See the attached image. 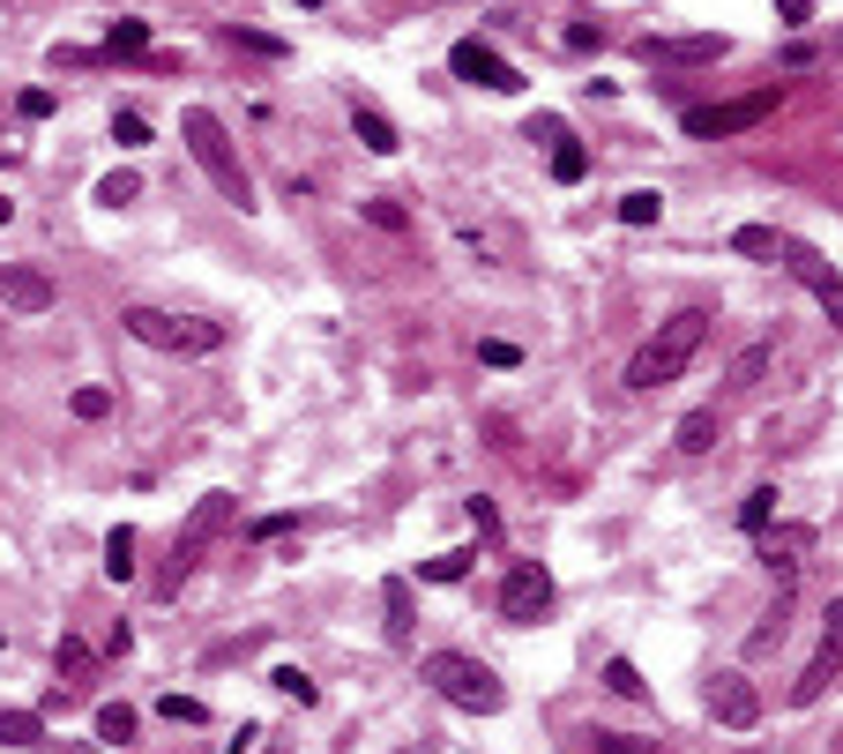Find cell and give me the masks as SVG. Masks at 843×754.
I'll list each match as a JSON object with an SVG mask.
<instances>
[{
	"mask_svg": "<svg viewBox=\"0 0 843 754\" xmlns=\"http://www.w3.org/2000/svg\"><path fill=\"white\" fill-rule=\"evenodd\" d=\"M232 516H239V501H232V493H202V501H195V516H187V523H179V538H173V568L149 582V590H157V598H179V582L195 576V568H202V554H209L224 530H232Z\"/></svg>",
	"mask_w": 843,
	"mask_h": 754,
	"instance_id": "5b68a950",
	"label": "cell"
},
{
	"mask_svg": "<svg viewBox=\"0 0 843 754\" xmlns=\"http://www.w3.org/2000/svg\"><path fill=\"white\" fill-rule=\"evenodd\" d=\"M672 441H679V449H687V456H709V449H717V411H687V419H679V433H672Z\"/></svg>",
	"mask_w": 843,
	"mask_h": 754,
	"instance_id": "ac0fdd59",
	"label": "cell"
},
{
	"mask_svg": "<svg viewBox=\"0 0 843 754\" xmlns=\"http://www.w3.org/2000/svg\"><path fill=\"white\" fill-rule=\"evenodd\" d=\"M52 673L68 679V687H82V679H90V650H82L75 635H60V650H52Z\"/></svg>",
	"mask_w": 843,
	"mask_h": 754,
	"instance_id": "d4e9b609",
	"label": "cell"
},
{
	"mask_svg": "<svg viewBox=\"0 0 843 754\" xmlns=\"http://www.w3.org/2000/svg\"><path fill=\"white\" fill-rule=\"evenodd\" d=\"M381 598H389V643H411V582L389 576V590H381Z\"/></svg>",
	"mask_w": 843,
	"mask_h": 754,
	"instance_id": "44dd1931",
	"label": "cell"
},
{
	"mask_svg": "<svg viewBox=\"0 0 843 754\" xmlns=\"http://www.w3.org/2000/svg\"><path fill=\"white\" fill-rule=\"evenodd\" d=\"M157 717H173V725H202L209 709H202L195 695H157Z\"/></svg>",
	"mask_w": 843,
	"mask_h": 754,
	"instance_id": "74e56055",
	"label": "cell"
},
{
	"mask_svg": "<svg viewBox=\"0 0 843 754\" xmlns=\"http://www.w3.org/2000/svg\"><path fill=\"white\" fill-rule=\"evenodd\" d=\"M419 679L441 695V703L471 709V717H500V709H508V687H500V673H493V665H478L471 650H433V657L419 665Z\"/></svg>",
	"mask_w": 843,
	"mask_h": 754,
	"instance_id": "3957f363",
	"label": "cell"
},
{
	"mask_svg": "<svg viewBox=\"0 0 843 754\" xmlns=\"http://www.w3.org/2000/svg\"><path fill=\"white\" fill-rule=\"evenodd\" d=\"M635 52H643L649 68H702V60H724L732 38H724V30H695V38H643Z\"/></svg>",
	"mask_w": 843,
	"mask_h": 754,
	"instance_id": "7c38bea8",
	"label": "cell"
},
{
	"mask_svg": "<svg viewBox=\"0 0 843 754\" xmlns=\"http://www.w3.org/2000/svg\"><path fill=\"white\" fill-rule=\"evenodd\" d=\"M762 374H770V344H746L732 359V389H762Z\"/></svg>",
	"mask_w": 843,
	"mask_h": 754,
	"instance_id": "4316f807",
	"label": "cell"
},
{
	"mask_svg": "<svg viewBox=\"0 0 843 754\" xmlns=\"http://www.w3.org/2000/svg\"><path fill=\"white\" fill-rule=\"evenodd\" d=\"M605 687H612V695H649V687H643V673H635L627 657H605Z\"/></svg>",
	"mask_w": 843,
	"mask_h": 754,
	"instance_id": "d590c367",
	"label": "cell"
},
{
	"mask_svg": "<svg viewBox=\"0 0 843 754\" xmlns=\"http://www.w3.org/2000/svg\"><path fill=\"white\" fill-rule=\"evenodd\" d=\"M806 546H814V530H806V523L762 530V554H770V568H784V576H798V560H806Z\"/></svg>",
	"mask_w": 843,
	"mask_h": 754,
	"instance_id": "2e32d148",
	"label": "cell"
},
{
	"mask_svg": "<svg viewBox=\"0 0 843 754\" xmlns=\"http://www.w3.org/2000/svg\"><path fill=\"white\" fill-rule=\"evenodd\" d=\"M784 620H792V576L776 582V605L762 613V628H746V657H770L784 643Z\"/></svg>",
	"mask_w": 843,
	"mask_h": 754,
	"instance_id": "5bb4252c",
	"label": "cell"
},
{
	"mask_svg": "<svg viewBox=\"0 0 843 754\" xmlns=\"http://www.w3.org/2000/svg\"><path fill=\"white\" fill-rule=\"evenodd\" d=\"M665 217V195L657 187H635V195H620V225H657Z\"/></svg>",
	"mask_w": 843,
	"mask_h": 754,
	"instance_id": "cb8c5ba5",
	"label": "cell"
},
{
	"mask_svg": "<svg viewBox=\"0 0 843 754\" xmlns=\"http://www.w3.org/2000/svg\"><path fill=\"white\" fill-rule=\"evenodd\" d=\"M552 605V576L546 568H538V560H516V568H508V576H500V620H538V613H546Z\"/></svg>",
	"mask_w": 843,
	"mask_h": 754,
	"instance_id": "9c48e42d",
	"label": "cell"
},
{
	"mask_svg": "<svg viewBox=\"0 0 843 754\" xmlns=\"http://www.w3.org/2000/svg\"><path fill=\"white\" fill-rule=\"evenodd\" d=\"M776 105H784V90H776V82H762V90H746V98H717V105H695V112H687V135H695V143H724V135H746V127H762L776 112Z\"/></svg>",
	"mask_w": 843,
	"mask_h": 754,
	"instance_id": "8992f818",
	"label": "cell"
},
{
	"mask_svg": "<svg viewBox=\"0 0 843 754\" xmlns=\"http://www.w3.org/2000/svg\"><path fill=\"white\" fill-rule=\"evenodd\" d=\"M179 135H187L195 165L209 173V187H217L232 209H254V179H247V165H239V150H232V135H224L217 112H209V105H187V112H179Z\"/></svg>",
	"mask_w": 843,
	"mask_h": 754,
	"instance_id": "7a4b0ae2",
	"label": "cell"
},
{
	"mask_svg": "<svg viewBox=\"0 0 843 754\" xmlns=\"http://www.w3.org/2000/svg\"><path fill=\"white\" fill-rule=\"evenodd\" d=\"M478 359H486V366H516V344H500V336H486V344H478Z\"/></svg>",
	"mask_w": 843,
	"mask_h": 754,
	"instance_id": "ab89813d",
	"label": "cell"
},
{
	"mask_svg": "<svg viewBox=\"0 0 843 754\" xmlns=\"http://www.w3.org/2000/svg\"><path fill=\"white\" fill-rule=\"evenodd\" d=\"M262 754H284V747H262Z\"/></svg>",
	"mask_w": 843,
	"mask_h": 754,
	"instance_id": "bcb514c9",
	"label": "cell"
},
{
	"mask_svg": "<svg viewBox=\"0 0 843 754\" xmlns=\"http://www.w3.org/2000/svg\"><path fill=\"white\" fill-rule=\"evenodd\" d=\"M770 516H776V486H754V493H746V508H739V523L762 538V530H770Z\"/></svg>",
	"mask_w": 843,
	"mask_h": 754,
	"instance_id": "1f68e13d",
	"label": "cell"
},
{
	"mask_svg": "<svg viewBox=\"0 0 843 754\" xmlns=\"http://www.w3.org/2000/svg\"><path fill=\"white\" fill-rule=\"evenodd\" d=\"M471 523H478V538H500V516H493V501H471Z\"/></svg>",
	"mask_w": 843,
	"mask_h": 754,
	"instance_id": "b9f144b4",
	"label": "cell"
},
{
	"mask_svg": "<svg viewBox=\"0 0 843 754\" xmlns=\"http://www.w3.org/2000/svg\"><path fill=\"white\" fill-rule=\"evenodd\" d=\"M120 329L149 352H173V359H209L224 352V322H195V314H165V306H127Z\"/></svg>",
	"mask_w": 843,
	"mask_h": 754,
	"instance_id": "277c9868",
	"label": "cell"
},
{
	"mask_svg": "<svg viewBox=\"0 0 843 754\" xmlns=\"http://www.w3.org/2000/svg\"><path fill=\"white\" fill-rule=\"evenodd\" d=\"M98 202H105V209H127V202H143V179H135V173H105L98 179Z\"/></svg>",
	"mask_w": 843,
	"mask_h": 754,
	"instance_id": "f1b7e54d",
	"label": "cell"
},
{
	"mask_svg": "<svg viewBox=\"0 0 843 754\" xmlns=\"http://www.w3.org/2000/svg\"><path fill=\"white\" fill-rule=\"evenodd\" d=\"M0 306H16V314H52V306H60V284H52L38 262H0Z\"/></svg>",
	"mask_w": 843,
	"mask_h": 754,
	"instance_id": "8fae6325",
	"label": "cell"
},
{
	"mask_svg": "<svg viewBox=\"0 0 843 754\" xmlns=\"http://www.w3.org/2000/svg\"><path fill=\"white\" fill-rule=\"evenodd\" d=\"M298 8H322V0H298Z\"/></svg>",
	"mask_w": 843,
	"mask_h": 754,
	"instance_id": "f6af8a7d",
	"label": "cell"
},
{
	"mask_svg": "<svg viewBox=\"0 0 843 754\" xmlns=\"http://www.w3.org/2000/svg\"><path fill=\"white\" fill-rule=\"evenodd\" d=\"M702 336H709V314L702 306H687V314H672L657 336H643L635 344V359H627V389L635 396H649V389H665V381H679L687 366H695Z\"/></svg>",
	"mask_w": 843,
	"mask_h": 754,
	"instance_id": "6da1fadb",
	"label": "cell"
},
{
	"mask_svg": "<svg viewBox=\"0 0 843 754\" xmlns=\"http://www.w3.org/2000/svg\"><path fill=\"white\" fill-rule=\"evenodd\" d=\"M590 46H605V30H590V23H568V52H590Z\"/></svg>",
	"mask_w": 843,
	"mask_h": 754,
	"instance_id": "60d3db41",
	"label": "cell"
},
{
	"mask_svg": "<svg viewBox=\"0 0 843 754\" xmlns=\"http://www.w3.org/2000/svg\"><path fill=\"white\" fill-rule=\"evenodd\" d=\"M843 673V598L821 613V643H814V657H806V673L792 679V703L806 709V703H821L829 695V679Z\"/></svg>",
	"mask_w": 843,
	"mask_h": 754,
	"instance_id": "52a82bcc",
	"label": "cell"
},
{
	"mask_svg": "<svg viewBox=\"0 0 843 754\" xmlns=\"http://www.w3.org/2000/svg\"><path fill=\"white\" fill-rule=\"evenodd\" d=\"M359 217H366V225H381V232H403V225H411L389 195H366V202H359Z\"/></svg>",
	"mask_w": 843,
	"mask_h": 754,
	"instance_id": "836d02e7",
	"label": "cell"
},
{
	"mask_svg": "<svg viewBox=\"0 0 843 754\" xmlns=\"http://www.w3.org/2000/svg\"><path fill=\"white\" fill-rule=\"evenodd\" d=\"M120 52H149V23H135V16H120V23L105 30L98 60H120Z\"/></svg>",
	"mask_w": 843,
	"mask_h": 754,
	"instance_id": "d6986e66",
	"label": "cell"
},
{
	"mask_svg": "<svg viewBox=\"0 0 843 754\" xmlns=\"http://www.w3.org/2000/svg\"><path fill=\"white\" fill-rule=\"evenodd\" d=\"M784 270H792V277H798V284H806V292L821 300V314H829V322H843V277L829 270V262H821L814 247H798V239H784Z\"/></svg>",
	"mask_w": 843,
	"mask_h": 754,
	"instance_id": "4fadbf2b",
	"label": "cell"
},
{
	"mask_svg": "<svg viewBox=\"0 0 843 754\" xmlns=\"http://www.w3.org/2000/svg\"><path fill=\"white\" fill-rule=\"evenodd\" d=\"M16 112H23V120H52V90H23Z\"/></svg>",
	"mask_w": 843,
	"mask_h": 754,
	"instance_id": "f35d334b",
	"label": "cell"
},
{
	"mask_svg": "<svg viewBox=\"0 0 843 754\" xmlns=\"http://www.w3.org/2000/svg\"><path fill=\"white\" fill-rule=\"evenodd\" d=\"M224 38L247 52H269V60H284V38H269V30H247V23H224Z\"/></svg>",
	"mask_w": 843,
	"mask_h": 754,
	"instance_id": "e575fe53",
	"label": "cell"
},
{
	"mask_svg": "<svg viewBox=\"0 0 843 754\" xmlns=\"http://www.w3.org/2000/svg\"><path fill=\"white\" fill-rule=\"evenodd\" d=\"M112 143H120V150H143L149 120H143V112H112Z\"/></svg>",
	"mask_w": 843,
	"mask_h": 754,
	"instance_id": "8d00e7d4",
	"label": "cell"
},
{
	"mask_svg": "<svg viewBox=\"0 0 843 754\" xmlns=\"http://www.w3.org/2000/svg\"><path fill=\"white\" fill-rule=\"evenodd\" d=\"M30 740H46V717L38 709H0V747H30Z\"/></svg>",
	"mask_w": 843,
	"mask_h": 754,
	"instance_id": "ffe728a7",
	"label": "cell"
},
{
	"mask_svg": "<svg viewBox=\"0 0 843 754\" xmlns=\"http://www.w3.org/2000/svg\"><path fill=\"white\" fill-rule=\"evenodd\" d=\"M732 254H754V262H776V254H784V232H776V225H739V232H732Z\"/></svg>",
	"mask_w": 843,
	"mask_h": 754,
	"instance_id": "e0dca14e",
	"label": "cell"
},
{
	"mask_svg": "<svg viewBox=\"0 0 843 754\" xmlns=\"http://www.w3.org/2000/svg\"><path fill=\"white\" fill-rule=\"evenodd\" d=\"M471 576V554H433V560H419V582H463Z\"/></svg>",
	"mask_w": 843,
	"mask_h": 754,
	"instance_id": "f546056e",
	"label": "cell"
},
{
	"mask_svg": "<svg viewBox=\"0 0 843 754\" xmlns=\"http://www.w3.org/2000/svg\"><path fill=\"white\" fill-rule=\"evenodd\" d=\"M0 225H16V202H8V195H0Z\"/></svg>",
	"mask_w": 843,
	"mask_h": 754,
	"instance_id": "ee69618b",
	"label": "cell"
},
{
	"mask_svg": "<svg viewBox=\"0 0 843 754\" xmlns=\"http://www.w3.org/2000/svg\"><path fill=\"white\" fill-rule=\"evenodd\" d=\"M269 687H276V695H292L298 709H306V703H314V695H322V687H314V679L298 673V665H276V673H269Z\"/></svg>",
	"mask_w": 843,
	"mask_h": 754,
	"instance_id": "4dcf8cb0",
	"label": "cell"
},
{
	"mask_svg": "<svg viewBox=\"0 0 843 754\" xmlns=\"http://www.w3.org/2000/svg\"><path fill=\"white\" fill-rule=\"evenodd\" d=\"M351 127H359V143H366L373 157H396L403 150L396 120H389V112H373V105H359V98H351Z\"/></svg>",
	"mask_w": 843,
	"mask_h": 754,
	"instance_id": "9a60e30c",
	"label": "cell"
},
{
	"mask_svg": "<svg viewBox=\"0 0 843 754\" xmlns=\"http://www.w3.org/2000/svg\"><path fill=\"white\" fill-rule=\"evenodd\" d=\"M590 754H657V740H643V732H590Z\"/></svg>",
	"mask_w": 843,
	"mask_h": 754,
	"instance_id": "83f0119b",
	"label": "cell"
},
{
	"mask_svg": "<svg viewBox=\"0 0 843 754\" xmlns=\"http://www.w3.org/2000/svg\"><path fill=\"white\" fill-rule=\"evenodd\" d=\"M582 173H590V150H582V143H560V150H552V179H560V187H575Z\"/></svg>",
	"mask_w": 843,
	"mask_h": 754,
	"instance_id": "d6a6232c",
	"label": "cell"
},
{
	"mask_svg": "<svg viewBox=\"0 0 843 754\" xmlns=\"http://www.w3.org/2000/svg\"><path fill=\"white\" fill-rule=\"evenodd\" d=\"M776 16L784 23H814V0H776Z\"/></svg>",
	"mask_w": 843,
	"mask_h": 754,
	"instance_id": "7bdbcfd3",
	"label": "cell"
},
{
	"mask_svg": "<svg viewBox=\"0 0 843 754\" xmlns=\"http://www.w3.org/2000/svg\"><path fill=\"white\" fill-rule=\"evenodd\" d=\"M709 717H717L724 732H754L762 725V687L746 673H717L709 679Z\"/></svg>",
	"mask_w": 843,
	"mask_h": 754,
	"instance_id": "30bf717a",
	"label": "cell"
},
{
	"mask_svg": "<svg viewBox=\"0 0 843 754\" xmlns=\"http://www.w3.org/2000/svg\"><path fill=\"white\" fill-rule=\"evenodd\" d=\"M68 411H75V419H90V427H98V419H112V389H105V381H82V389L68 396Z\"/></svg>",
	"mask_w": 843,
	"mask_h": 754,
	"instance_id": "7402d4cb",
	"label": "cell"
},
{
	"mask_svg": "<svg viewBox=\"0 0 843 754\" xmlns=\"http://www.w3.org/2000/svg\"><path fill=\"white\" fill-rule=\"evenodd\" d=\"M448 68H455L463 82H486V90H500V98H516V90H522V76L500 60L493 46H486V38H455V46H448Z\"/></svg>",
	"mask_w": 843,
	"mask_h": 754,
	"instance_id": "ba28073f",
	"label": "cell"
},
{
	"mask_svg": "<svg viewBox=\"0 0 843 754\" xmlns=\"http://www.w3.org/2000/svg\"><path fill=\"white\" fill-rule=\"evenodd\" d=\"M105 576H112V582H127V576H135V530H112V538H105Z\"/></svg>",
	"mask_w": 843,
	"mask_h": 754,
	"instance_id": "603a6c76",
	"label": "cell"
},
{
	"mask_svg": "<svg viewBox=\"0 0 843 754\" xmlns=\"http://www.w3.org/2000/svg\"><path fill=\"white\" fill-rule=\"evenodd\" d=\"M98 740H105V747H127V740H135V709H127V703H105L98 709Z\"/></svg>",
	"mask_w": 843,
	"mask_h": 754,
	"instance_id": "484cf974",
	"label": "cell"
}]
</instances>
